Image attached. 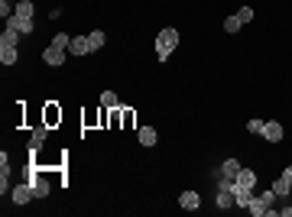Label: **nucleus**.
<instances>
[{
    "mask_svg": "<svg viewBox=\"0 0 292 217\" xmlns=\"http://www.w3.org/2000/svg\"><path fill=\"white\" fill-rule=\"evenodd\" d=\"M65 55H68L65 49H56V46H49L46 52H42V62H46V65H52V68H59L62 62H65Z\"/></svg>",
    "mask_w": 292,
    "mask_h": 217,
    "instance_id": "nucleus-4",
    "label": "nucleus"
},
{
    "mask_svg": "<svg viewBox=\"0 0 292 217\" xmlns=\"http://www.w3.org/2000/svg\"><path fill=\"white\" fill-rule=\"evenodd\" d=\"M263 136H267L270 143H279V140H282V123H279V120H267V127H263Z\"/></svg>",
    "mask_w": 292,
    "mask_h": 217,
    "instance_id": "nucleus-7",
    "label": "nucleus"
},
{
    "mask_svg": "<svg viewBox=\"0 0 292 217\" xmlns=\"http://www.w3.org/2000/svg\"><path fill=\"white\" fill-rule=\"evenodd\" d=\"M101 104H104L108 110H114V107H117V94H114V91H104V94H101Z\"/></svg>",
    "mask_w": 292,
    "mask_h": 217,
    "instance_id": "nucleus-21",
    "label": "nucleus"
},
{
    "mask_svg": "<svg viewBox=\"0 0 292 217\" xmlns=\"http://www.w3.org/2000/svg\"><path fill=\"white\" fill-rule=\"evenodd\" d=\"M260 198H263V201H267V207H270V204H273V201H276V198H279V195H276V192H273V188H270V192H263Z\"/></svg>",
    "mask_w": 292,
    "mask_h": 217,
    "instance_id": "nucleus-26",
    "label": "nucleus"
},
{
    "mask_svg": "<svg viewBox=\"0 0 292 217\" xmlns=\"http://www.w3.org/2000/svg\"><path fill=\"white\" fill-rule=\"evenodd\" d=\"M237 185H244V188H256V172L253 169H241V175H237Z\"/></svg>",
    "mask_w": 292,
    "mask_h": 217,
    "instance_id": "nucleus-13",
    "label": "nucleus"
},
{
    "mask_svg": "<svg viewBox=\"0 0 292 217\" xmlns=\"http://www.w3.org/2000/svg\"><path fill=\"white\" fill-rule=\"evenodd\" d=\"M250 198H253L250 188H244V185H237V181H234V204H237V207H247Z\"/></svg>",
    "mask_w": 292,
    "mask_h": 217,
    "instance_id": "nucleus-12",
    "label": "nucleus"
},
{
    "mask_svg": "<svg viewBox=\"0 0 292 217\" xmlns=\"http://www.w3.org/2000/svg\"><path fill=\"white\" fill-rule=\"evenodd\" d=\"M7 26H13V29H20V33H33V20L30 16H10V20H7Z\"/></svg>",
    "mask_w": 292,
    "mask_h": 217,
    "instance_id": "nucleus-10",
    "label": "nucleus"
},
{
    "mask_svg": "<svg viewBox=\"0 0 292 217\" xmlns=\"http://www.w3.org/2000/svg\"><path fill=\"white\" fill-rule=\"evenodd\" d=\"M175 46H179V29H175V26H163L159 36H156V55H159V62H166V58L175 52Z\"/></svg>",
    "mask_w": 292,
    "mask_h": 217,
    "instance_id": "nucleus-1",
    "label": "nucleus"
},
{
    "mask_svg": "<svg viewBox=\"0 0 292 217\" xmlns=\"http://www.w3.org/2000/svg\"><path fill=\"white\" fill-rule=\"evenodd\" d=\"M16 16H30L33 20V13H36V7H33V0H16Z\"/></svg>",
    "mask_w": 292,
    "mask_h": 217,
    "instance_id": "nucleus-16",
    "label": "nucleus"
},
{
    "mask_svg": "<svg viewBox=\"0 0 292 217\" xmlns=\"http://www.w3.org/2000/svg\"><path fill=\"white\" fill-rule=\"evenodd\" d=\"M237 20H241V23L247 26V23L253 20V7H241V13H237Z\"/></svg>",
    "mask_w": 292,
    "mask_h": 217,
    "instance_id": "nucleus-24",
    "label": "nucleus"
},
{
    "mask_svg": "<svg viewBox=\"0 0 292 217\" xmlns=\"http://www.w3.org/2000/svg\"><path fill=\"white\" fill-rule=\"evenodd\" d=\"M88 39H91V49H94V52L104 49V42H108V36H104L101 29H91V33H88Z\"/></svg>",
    "mask_w": 292,
    "mask_h": 217,
    "instance_id": "nucleus-19",
    "label": "nucleus"
},
{
    "mask_svg": "<svg viewBox=\"0 0 292 217\" xmlns=\"http://www.w3.org/2000/svg\"><path fill=\"white\" fill-rule=\"evenodd\" d=\"M46 133H49L46 127H36V130H33V140H30V152H36L39 146H42V140H46Z\"/></svg>",
    "mask_w": 292,
    "mask_h": 217,
    "instance_id": "nucleus-17",
    "label": "nucleus"
},
{
    "mask_svg": "<svg viewBox=\"0 0 292 217\" xmlns=\"http://www.w3.org/2000/svg\"><path fill=\"white\" fill-rule=\"evenodd\" d=\"M263 120H250V123H247V130H250V133H256V136H263Z\"/></svg>",
    "mask_w": 292,
    "mask_h": 217,
    "instance_id": "nucleus-25",
    "label": "nucleus"
},
{
    "mask_svg": "<svg viewBox=\"0 0 292 217\" xmlns=\"http://www.w3.org/2000/svg\"><path fill=\"white\" fill-rule=\"evenodd\" d=\"M68 52H72V55H91V39L88 36H72V46H68Z\"/></svg>",
    "mask_w": 292,
    "mask_h": 217,
    "instance_id": "nucleus-3",
    "label": "nucleus"
},
{
    "mask_svg": "<svg viewBox=\"0 0 292 217\" xmlns=\"http://www.w3.org/2000/svg\"><path fill=\"white\" fill-rule=\"evenodd\" d=\"M247 211H250L253 217H263V214H267V211H270V207H267V201H263V198H260V195H253V198H250V201H247Z\"/></svg>",
    "mask_w": 292,
    "mask_h": 217,
    "instance_id": "nucleus-9",
    "label": "nucleus"
},
{
    "mask_svg": "<svg viewBox=\"0 0 292 217\" xmlns=\"http://www.w3.org/2000/svg\"><path fill=\"white\" fill-rule=\"evenodd\" d=\"M20 36H23V33L20 29H13V26H7V29H4V36H0V46H20Z\"/></svg>",
    "mask_w": 292,
    "mask_h": 217,
    "instance_id": "nucleus-11",
    "label": "nucleus"
},
{
    "mask_svg": "<svg viewBox=\"0 0 292 217\" xmlns=\"http://www.w3.org/2000/svg\"><path fill=\"white\" fill-rule=\"evenodd\" d=\"M10 198H13V204H30V198H36V192H33L30 181H23V185L10 188Z\"/></svg>",
    "mask_w": 292,
    "mask_h": 217,
    "instance_id": "nucleus-2",
    "label": "nucleus"
},
{
    "mask_svg": "<svg viewBox=\"0 0 292 217\" xmlns=\"http://www.w3.org/2000/svg\"><path fill=\"white\" fill-rule=\"evenodd\" d=\"M218 175L237 181V175H241V162H237V159H224V162H221V169H218Z\"/></svg>",
    "mask_w": 292,
    "mask_h": 217,
    "instance_id": "nucleus-6",
    "label": "nucleus"
},
{
    "mask_svg": "<svg viewBox=\"0 0 292 217\" xmlns=\"http://www.w3.org/2000/svg\"><path fill=\"white\" fill-rule=\"evenodd\" d=\"M218 207H221V211H231V207H237V204H234V188H218Z\"/></svg>",
    "mask_w": 292,
    "mask_h": 217,
    "instance_id": "nucleus-8",
    "label": "nucleus"
},
{
    "mask_svg": "<svg viewBox=\"0 0 292 217\" xmlns=\"http://www.w3.org/2000/svg\"><path fill=\"white\" fill-rule=\"evenodd\" d=\"M282 178H286V181H292V166H286V169H282Z\"/></svg>",
    "mask_w": 292,
    "mask_h": 217,
    "instance_id": "nucleus-29",
    "label": "nucleus"
},
{
    "mask_svg": "<svg viewBox=\"0 0 292 217\" xmlns=\"http://www.w3.org/2000/svg\"><path fill=\"white\" fill-rule=\"evenodd\" d=\"M140 143H143V146H156V140H159V136H156V130L153 127H140Z\"/></svg>",
    "mask_w": 292,
    "mask_h": 217,
    "instance_id": "nucleus-15",
    "label": "nucleus"
},
{
    "mask_svg": "<svg viewBox=\"0 0 292 217\" xmlns=\"http://www.w3.org/2000/svg\"><path fill=\"white\" fill-rule=\"evenodd\" d=\"M179 207H185V211H198V207H201V195L198 192H182L179 195Z\"/></svg>",
    "mask_w": 292,
    "mask_h": 217,
    "instance_id": "nucleus-5",
    "label": "nucleus"
},
{
    "mask_svg": "<svg viewBox=\"0 0 292 217\" xmlns=\"http://www.w3.org/2000/svg\"><path fill=\"white\" fill-rule=\"evenodd\" d=\"M279 214H282V217H292V204H286V207H279Z\"/></svg>",
    "mask_w": 292,
    "mask_h": 217,
    "instance_id": "nucleus-28",
    "label": "nucleus"
},
{
    "mask_svg": "<svg viewBox=\"0 0 292 217\" xmlns=\"http://www.w3.org/2000/svg\"><path fill=\"white\" fill-rule=\"evenodd\" d=\"M59 117H62V114H59V110H56V107H49V110H46V120H49V123H56V120H59Z\"/></svg>",
    "mask_w": 292,
    "mask_h": 217,
    "instance_id": "nucleus-27",
    "label": "nucleus"
},
{
    "mask_svg": "<svg viewBox=\"0 0 292 217\" xmlns=\"http://www.w3.org/2000/svg\"><path fill=\"white\" fill-rule=\"evenodd\" d=\"M49 46H56V49H65V52H68V46H72V36H68V33H56Z\"/></svg>",
    "mask_w": 292,
    "mask_h": 217,
    "instance_id": "nucleus-18",
    "label": "nucleus"
},
{
    "mask_svg": "<svg viewBox=\"0 0 292 217\" xmlns=\"http://www.w3.org/2000/svg\"><path fill=\"white\" fill-rule=\"evenodd\" d=\"M13 10H16V7L10 4V0H0V16H4V20H10V16H13Z\"/></svg>",
    "mask_w": 292,
    "mask_h": 217,
    "instance_id": "nucleus-23",
    "label": "nucleus"
},
{
    "mask_svg": "<svg viewBox=\"0 0 292 217\" xmlns=\"http://www.w3.org/2000/svg\"><path fill=\"white\" fill-rule=\"evenodd\" d=\"M16 58H20V52L13 46H0V62L4 65H16Z\"/></svg>",
    "mask_w": 292,
    "mask_h": 217,
    "instance_id": "nucleus-14",
    "label": "nucleus"
},
{
    "mask_svg": "<svg viewBox=\"0 0 292 217\" xmlns=\"http://www.w3.org/2000/svg\"><path fill=\"white\" fill-rule=\"evenodd\" d=\"M273 192H276L279 198H286V195L292 192V181H286V178H282V175H279V181H276V185H273Z\"/></svg>",
    "mask_w": 292,
    "mask_h": 217,
    "instance_id": "nucleus-20",
    "label": "nucleus"
},
{
    "mask_svg": "<svg viewBox=\"0 0 292 217\" xmlns=\"http://www.w3.org/2000/svg\"><path fill=\"white\" fill-rule=\"evenodd\" d=\"M241 26H244V23L237 20V13H234V16H227V20H224V29H227V33H241Z\"/></svg>",
    "mask_w": 292,
    "mask_h": 217,
    "instance_id": "nucleus-22",
    "label": "nucleus"
}]
</instances>
